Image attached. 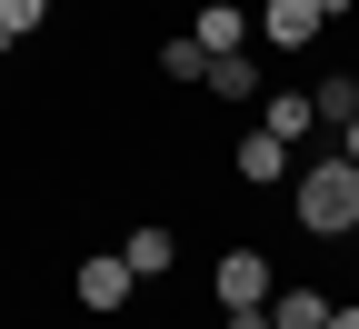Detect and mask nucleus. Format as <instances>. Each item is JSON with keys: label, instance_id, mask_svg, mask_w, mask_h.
I'll return each mask as SVG.
<instances>
[{"label": "nucleus", "instance_id": "1", "mask_svg": "<svg viewBox=\"0 0 359 329\" xmlns=\"http://www.w3.org/2000/svg\"><path fill=\"white\" fill-rule=\"evenodd\" d=\"M299 229H320V240L359 229V160H309L299 170Z\"/></svg>", "mask_w": 359, "mask_h": 329}, {"label": "nucleus", "instance_id": "2", "mask_svg": "<svg viewBox=\"0 0 359 329\" xmlns=\"http://www.w3.org/2000/svg\"><path fill=\"white\" fill-rule=\"evenodd\" d=\"M219 309H269V260L259 250H219Z\"/></svg>", "mask_w": 359, "mask_h": 329}, {"label": "nucleus", "instance_id": "3", "mask_svg": "<svg viewBox=\"0 0 359 329\" xmlns=\"http://www.w3.org/2000/svg\"><path fill=\"white\" fill-rule=\"evenodd\" d=\"M330 30V0H269L259 11V40H280V51H299V40Z\"/></svg>", "mask_w": 359, "mask_h": 329}, {"label": "nucleus", "instance_id": "4", "mask_svg": "<svg viewBox=\"0 0 359 329\" xmlns=\"http://www.w3.org/2000/svg\"><path fill=\"white\" fill-rule=\"evenodd\" d=\"M70 290H80V309H130V269H120V250H110V260H80Z\"/></svg>", "mask_w": 359, "mask_h": 329}, {"label": "nucleus", "instance_id": "5", "mask_svg": "<svg viewBox=\"0 0 359 329\" xmlns=\"http://www.w3.org/2000/svg\"><path fill=\"white\" fill-rule=\"evenodd\" d=\"M230 160H240V180H259V190H280V180H290V140H269V130H250V140H240Z\"/></svg>", "mask_w": 359, "mask_h": 329}, {"label": "nucleus", "instance_id": "6", "mask_svg": "<svg viewBox=\"0 0 359 329\" xmlns=\"http://www.w3.org/2000/svg\"><path fill=\"white\" fill-rule=\"evenodd\" d=\"M190 40H200V51H210V60H219V51H240V40H250V11H240V0H210V11H200V30H190Z\"/></svg>", "mask_w": 359, "mask_h": 329}, {"label": "nucleus", "instance_id": "7", "mask_svg": "<svg viewBox=\"0 0 359 329\" xmlns=\"http://www.w3.org/2000/svg\"><path fill=\"white\" fill-rule=\"evenodd\" d=\"M170 250H180L170 229H150V220H140V229L120 240V269H130V279H160V269H170Z\"/></svg>", "mask_w": 359, "mask_h": 329}, {"label": "nucleus", "instance_id": "8", "mask_svg": "<svg viewBox=\"0 0 359 329\" xmlns=\"http://www.w3.org/2000/svg\"><path fill=\"white\" fill-rule=\"evenodd\" d=\"M259 130H269V140H290V150H299V140H309V90H269Z\"/></svg>", "mask_w": 359, "mask_h": 329}, {"label": "nucleus", "instance_id": "9", "mask_svg": "<svg viewBox=\"0 0 359 329\" xmlns=\"http://www.w3.org/2000/svg\"><path fill=\"white\" fill-rule=\"evenodd\" d=\"M320 319H330L320 290H269V329H320Z\"/></svg>", "mask_w": 359, "mask_h": 329}, {"label": "nucleus", "instance_id": "10", "mask_svg": "<svg viewBox=\"0 0 359 329\" xmlns=\"http://www.w3.org/2000/svg\"><path fill=\"white\" fill-rule=\"evenodd\" d=\"M349 110H359V70H339V80H320V90H309V120H330V130H339Z\"/></svg>", "mask_w": 359, "mask_h": 329}, {"label": "nucleus", "instance_id": "11", "mask_svg": "<svg viewBox=\"0 0 359 329\" xmlns=\"http://www.w3.org/2000/svg\"><path fill=\"white\" fill-rule=\"evenodd\" d=\"M200 80H210V90H219V100H250V90H259V70H250V60H240V51H219V60H210V70H200Z\"/></svg>", "mask_w": 359, "mask_h": 329}, {"label": "nucleus", "instance_id": "12", "mask_svg": "<svg viewBox=\"0 0 359 329\" xmlns=\"http://www.w3.org/2000/svg\"><path fill=\"white\" fill-rule=\"evenodd\" d=\"M40 20H50V0H0V40H30Z\"/></svg>", "mask_w": 359, "mask_h": 329}, {"label": "nucleus", "instance_id": "13", "mask_svg": "<svg viewBox=\"0 0 359 329\" xmlns=\"http://www.w3.org/2000/svg\"><path fill=\"white\" fill-rule=\"evenodd\" d=\"M160 70H170V80H200V70H210V51H200V40H170Z\"/></svg>", "mask_w": 359, "mask_h": 329}, {"label": "nucleus", "instance_id": "14", "mask_svg": "<svg viewBox=\"0 0 359 329\" xmlns=\"http://www.w3.org/2000/svg\"><path fill=\"white\" fill-rule=\"evenodd\" d=\"M339 160H359V110H349V120H339Z\"/></svg>", "mask_w": 359, "mask_h": 329}, {"label": "nucleus", "instance_id": "15", "mask_svg": "<svg viewBox=\"0 0 359 329\" xmlns=\"http://www.w3.org/2000/svg\"><path fill=\"white\" fill-rule=\"evenodd\" d=\"M219 329H269V309H230V319H219Z\"/></svg>", "mask_w": 359, "mask_h": 329}, {"label": "nucleus", "instance_id": "16", "mask_svg": "<svg viewBox=\"0 0 359 329\" xmlns=\"http://www.w3.org/2000/svg\"><path fill=\"white\" fill-rule=\"evenodd\" d=\"M320 329H359V309H330V319H320Z\"/></svg>", "mask_w": 359, "mask_h": 329}]
</instances>
